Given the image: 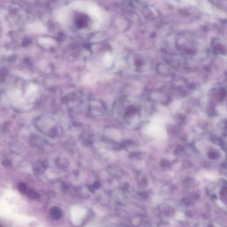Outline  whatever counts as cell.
Returning <instances> with one entry per match:
<instances>
[{
	"label": "cell",
	"instance_id": "obj_7",
	"mask_svg": "<svg viewBox=\"0 0 227 227\" xmlns=\"http://www.w3.org/2000/svg\"><path fill=\"white\" fill-rule=\"evenodd\" d=\"M18 189L19 191L22 193V194H25L27 192L28 188L26 185L24 184L21 183L18 185Z\"/></svg>",
	"mask_w": 227,
	"mask_h": 227
},
{
	"label": "cell",
	"instance_id": "obj_1",
	"mask_svg": "<svg viewBox=\"0 0 227 227\" xmlns=\"http://www.w3.org/2000/svg\"><path fill=\"white\" fill-rule=\"evenodd\" d=\"M147 133L155 137H162L165 135V131L159 124L152 123L147 126L146 129Z\"/></svg>",
	"mask_w": 227,
	"mask_h": 227
},
{
	"label": "cell",
	"instance_id": "obj_4",
	"mask_svg": "<svg viewBox=\"0 0 227 227\" xmlns=\"http://www.w3.org/2000/svg\"><path fill=\"white\" fill-rule=\"evenodd\" d=\"M167 118L165 116L162 115H156L154 117V121H155L154 123H157V124H162V123H164L167 120Z\"/></svg>",
	"mask_w": 227,
	"mask_h": 227
},
{
	"label": "cell",
	"instance_id": "obj_5",
	"mask_svg": "<svg viewBox=\"0 0 227 227\" xmlns=\"http://www.w3.org/2000/svg\"><path fill=\"white\" fill-rule=\"evenodd\" d=\"M113 58L109 53H107L105 55L104 58V65L106 66L109 67L112 64Z\"/></svg>",
	"mask_w": 227,
	"mask_h": 227
},
{
	"label": "cell",
	"instance_id": "obj_3",
	"mask_svg": "<svg viewBox=\"0 0 227 227\" xmlns=\"http://www.w3.org/2000/svg\"><path fill=\"white\" fill-rule=\"evenodd\" d=\"M38 89V87L36 85H34V84H31L30 86L28 87L26 91V96L28 97L32 96V95L34 94Z\"/></svg>",
	"mask_w": 227,
	"mask_h": 227
},
{
	"label": "cell",
	"instance_id": "obj_8",
	"mask_svg": "<svg viewBox=\"0 0 227 227\" xmlns=\"http://www.w3.org/2000/svg\"><path fill=\"white\" fill-rule=\"evenodd\" d=\"M209 156L210 157V158L214 159V158H217L218 157V154L214 151H212L209 152Z\"/></svg>",
	"mask_w": 227,
	"mask_h": 227
},
{
	"label": "cell",
	"instance_id": "obj_2",
	"mask_svg": "<svg viewBox=\"0 0 227 227\" xmlns=\"http://www.w3.org/2000/svg\"><path fill=\"white\" fill-rule=\"evenodd\" d=\"M50 216L52 219L55 220L60 219L63 216V212L62 210L56 207H53L50 209Z\"/></svg>",
	"mask_w": 227,
	"mask_h": 227
},
{
	"label": "cell",
	"instance_id": "obj_6",
	"mask_svg": "<svg viewBox=\"0 0 227 227\" xmlns=\"http://www.w3.org/2000/svg\"><path fill=\"white\" fill-rule=\"evenodd\" d=\"M40 44L44 46L52 45L53 44V41L50 39H42L40 41Z\"/></svg>",
	"mask_w": 227,
	"mask_h": 227
}]
</instances>
